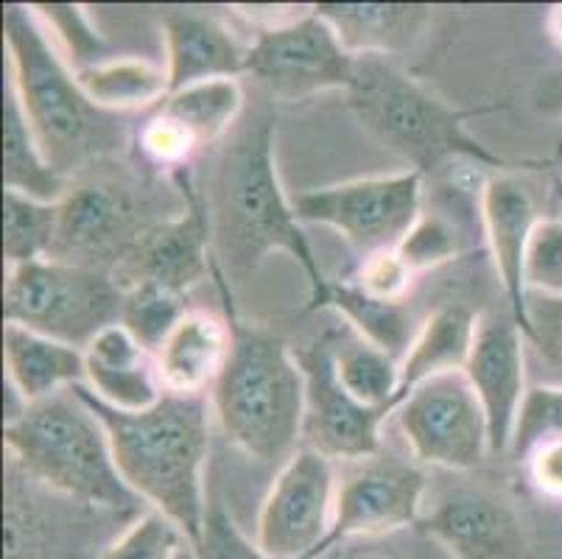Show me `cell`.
<instances>
[{
  "instance_id": "obj_1",
  "label": "cell",
  "mask_w": 562,
  "mask_h": 559,
  "mask_svg": "<svg viewBox=\"0 0 562 559\" xmlns=\"http://www.w3.org/2000/svg\"><path fill=\"white\" fill-rule=\"evenodd\" d=\"M74 392L110 434L115 465L135 499L180 526L188 543L207 517L204 468L211 450V394L166 392L146 412H117L81 383Z\"/></svg>"
},
{
  "instance_id": "obj_2",
  "label": "cell",
  "mask_w": 562,
  "mask_h": 559,
  "mask_svg": "<svg viewBox=\"0 0 562 559\" xmlns=\"http://www.w3.org/2000/svg\"><path fill=\"white\" fill-rule=\"evenodd\" d=\"M216 264L247 277L272 253H285L308 277V311H322L334 280L325 277L314 246L305 238L294 202L280 185L274 160V121L244 126L224 148L207 202Z\"/></svg>"
},
{
  "instance_id": "obj_3",
  "label": "cell",
  "mask_w": 562,
  "mask_h": 559,
  "mask_svg": "<svg viewBox=\"0 0 562 559\" xmlns=\"http://www.w3.org/2000/svg\"><path fill=\"white\" fill-rule=\"evenodd\" d=\"M9 85L32 123L50 166L68 177L124 146L112 112L99 110L81 90L76 70L37 18L34 7L3 9Z\"/></svg>"
},
{
  "instance_id": "obj_4",
  "label": "cell",
  "mask_w": 562,
  "mask_h": 559,
  "mask_svg": "<svg viewBox=\"0 0 562 559\" xmlns=\"http://www.w3.org/2000/svg\"><path fill=\"white\" fill-rule=\"evenodd\" d=\"M227 364L211 392L224 437L258 461L297 454L305 425V376L283 338L229 316Z\"/></svg>"
},
{
  "instance_id": "obj_5",
  "label": "cell",
  "mask_w": 562,
  "mask_h": 559,
  "mask_svg": "<svg viewBox=\"0 0 562 559\" xmlns=\"http://www.w3.org/2000/svg\"><path fill=\"white\" fill-rule=\"evenodd\" d=\"M3 448L25 479L65 499L104 510H126L137 501L121 479L104 423L74 389L7 417Z\"/></svg>"
},
{
  "instance_id": "obj_6",
  "label": "cell",
  "mask_w": 562,
  "mask_h": 559,
  "mask_svg": "<svg viewBox=\"0 0 562 559\" xmlns=\"http://www.w3.org/2000/svg\"><path fill=\"white\" fill-rule=\"evenodd\" d=\"M347 104L386 152L423 177L453 160H470L482 168L504 166L498 154L468 132L470 118L495 107L457 110L383 56H359L352 85L347 87Z\"/></svg>"
},
{
  "instance_id": "obj_7",
  "label": "cell",
  "mask_w": 562,
  "mask_h": 559,
  "mask_svg": "<svg viewBox=\"0 0 562 559\" xmlns=\"http://www.w3.org/2000/svg\"><path fill=\"white\" fill-rule=\"evenodd\" d=\"M124 289L112 271L65 260L9 266L3 320L85 350L104 327L121 322Z\"/></svg>"
},
{
  "instance_id": "obj_8",
  "label": "cell",
  "mask_w": 562,
  "mask_h": 559,
  "mask_svg": "<svg viewBox=\"0 0 562 559\" xmlns=\"http://www.w3.org/2000/svg\"><path fill=\"white\" fill-rule=\"evenodd\" d=\"M423 174L401 171L314 188L291 197L300 224H325L361 255L397 249L423 213Z\"/></svg>"
},
{
  "instance_id": "obj_9",
  "label": "cell",
  "mask_w": 562,
  "mask_h": 559,
  "mask_svg": "<svg viewBox=\"0 0 562 559\" xmlns=\"http://www.w3.org/2000/svg\"><path fill=\"white\" fill-rule=\"evenodd\" d=\"M359 56H352L314 7L278 29L255 31L247 45V74L278 101H305L352 85Z\"/></svg>"
},
{
  "instance_id": "obj_10",
  "label": "cell",
  "mask_w": 562,
  "mask_h": 559,
  "mask_svg": "<svg viewBox=\"0 0 562 559\" xmlns=\"http://www.w3.org/2000/svg\"><path fill=\"white\" fill-rule=\"evenodd\" d=\"M414 459L431 468L476 470L490 450V425L464 372H448L414 389L397 409Z\"/></svg>"
},
{
  "instance_id": "obj_11",
  "label": "cell",
  "mask_w": 562,
  "mask_h": 559,
  "mask_svg": "<svg viewBox=\"0 0 562 559\" xmlns=\"http://www.w3.org/2000/svg\"><path fill=\"white\" fill-rule=\"evenodd\" d=\"M339 481L334 459L300 448L280 468L258 512L255 540L269 559H314L334 523Z\"/></svg>"
},
{
  "instance_id": "obj_12",
  "label": "cell",
  "mask_w": 562,
  "mask_h": 559,
  "mask_svg": "<svg viewBox=\"0 0 562 559\" xmlns=\"http://www.w3.org/2000/svg\"><path fill=\"white\" fill-rule=\"evenodd\" d=\"M294 356L305 376V448L334 461H364L381 454V425L395 412L364 406L341 387L334 364V333H322Z\"/></svg>"
},
{
  "instance_id": "obj_13",
  "label": "cell",
  "mask_w": 562,
  "mask_h": 559,
  "mask_svg": "<svg viewBox=\"0 0 562 559\" xmlns=\"http://www.w3.org/2000/svg\"><path fill=\"white\" fill-rule=\"evenodd\" d=\"M426 473L408 461L381 454L364 461H352L336 492L334 523L314 559L334 551L350 537H375L406 529L420 521L426 499Z\"/></svg>"
},
{
  "instance_id": "obj_14",
  "label": "cell",
  "mask_w": 562,
  "mask_h": 559,
  "mask_svg": "<svg viewBox=\"0 0 562 559\" xmlns=\"http://www.w3.org/2000/svg\"><path fill=\"white\" fill-rule=\"evenodd\" d=\"M151 224L124 185L110 179L70 182V191L59 202V233L50 258L115 271Z\"/></svg>"
},
{
  "instance_id": "obj_15",
  "label": "cell",
  "mask_w": 562,
  "mask_h": 559,
  "mask_svg": "<svg viewBox=\"0 0 562 559\" xmlns=\"http://www.w3.org/2000/svg\"><path fill=\"white\" fill-rule=\"evenodd\" d=\"M177 174L186 193V210L166 222H155L135 241L126 258L112 271L121 289H130L135 283H160L166 289L188 294L216 269L207 204L193 193L186 168Z\"/></svg>"
},
{
  "instance_id": "obj_16",
  "label": "cell",
  "mask_w": 562,
  "mask_h": 559,
  "mask_svg": "<svg viewBox=\"0 0 562 559\" xmlns=\"http://www.w3.org/2000/svg\"><path fill=\"white\" fill-rule=\"evenodd\" d=\"M526 336L509 316H479V331L470 350L468 376L490 425V450L504 456L513 450L520 409L529 394L526 387Z\"/></svg>"
},
{
  "instance_id": "obj_17",
  "label": "cell",
  "mask_w": 562,
  "mask_h": 559,
  "mask_svg": "<svg viewBox=\"0 0 562 559\" xmlns=\"http://www.w3.org/2000/svg\"><path fill=\"white\" fill-rule=\"evenodd\" d=\"M417 523L423 535L446 546L453 559L526 557V532L518 512L487 492H451Z\"/></svg>"
},
{
  "instance_id": "obj_18",
  "label": "cell",
  "mask_w": 562,
  "mask_h": 559,
  "mask_svg": "<svg viewBox=\"0 0 562 559\" xmlns=\"http://www.w3.org/2000/svg\"><path fill=\"white\" fill-rule=\"evenodd\" d=\"M482 224L493 253L495 271L504 286L509 314L526 331V249L540 224L535 193L515 174H493L482 185Z\"/></svg>"
},
{
  "instance_id": "obj_19",
  "label": "cell",
  "mask_w": 562,
  "mask_h": 559,
  "mask_svg": "<svg viewBox=\"0 0 562 559\" xmlns=\"http://www.w3.org/2000/svg\"><path fill=\"white\" fill-rule=\"evenodd\" d=\"M85 387L117 412H146L166 394L155 353L121 322L104 327L85 347Z\"/></svg>"
},
{
  "instance_id": "obj_20",
  "label": "cell",
  "mask_w": 562,
  "mask_h": 559,
  "mask_svg": "<svg viewBox=\"0 0 562 559\" xmlns=\"http://www.w3.org/2000/svg\"><path fill=\"white\" fill-rule=\"evenodd\" d=\"M166 70L171 92L199 81L238 79L247 74V45L213 14L171 12L162 20Z\"/></svg>"
},
{
  "instance_id": "obj_21",
  "label": "cell",
  "mask_w": 562,
  "mask_h": 559,
  "mask_svg": "<svg viewBox=\"0 0 562 559\" xmlns=\"http://www.w3.org/2000/svg\"><path fill=\"white\" fill-rule=\"evenodd\" d=\"M3 364L9 389L18 394L23 406L81 387L87 378L81 347L12 322L3 327Z\"/></svg>"
},
{
  "instance_id": "obj_22",
  "label": "cell",
  "mask_w": 562,
  "mask_h": 559,
  "mask_svg": "<svg viewBox=\"0 0 562 559\" xmlns=\"http://www.w3.org/2000/svg\"><path fill=\"white\" fill-rule=\"evenodd\" d=\"M229 325L204 311H191L157 350L162 389L171 394H211L227 364Z\"/></svg>"
},
{
  "instance_id": "obj_23",
  "label": "cell",
  "mask_w": 562,
  "mask_h": 559,
  "mask_svg": "<svg viewBox=\"0 0 562 559\" xmlns=\"http://www.w3.org/2000/svg\"><path fill=\"white\" fill-rule=\"evenodd\" d=\"M314 12L352 56L401 54L431 20V9L414 3H316Z\"/></svg>"
},
{
  "instance_id": "obj_24",
  "label": "cell",
  "mask_w": 562,
  "mask_h": 559,
  "mask_svg": "<svg viewBox=\"0 0 562 559\" xmlns=\"http://www.w3.org/2000/svg\"><path fill=\"white\" fill-rule=\"evenodd\" d=\"M479 314L464 302H446L428 314L412 347L401 361V394L406 400L417 387L437 376L464 372L470 350L476 342Z\"/></svg>"
},
{
  "instance_id": "obj_25",
  "label": "cell",
  "mask_w": 562,
  "mask_h": 559,
  "mask_svg": "<svg viewBox=\"0 0 562 559\" xmlns=\"http://www.w3.org/2000/svg\"><path fill=\"white\" fill-rule=\"evenodd\" d=\"M3 185L40 202H63L70 191V179L50 166L9 81L3 90Z\"/></svg>"
},
{
  "instance_id": "obj_26",
  "label": "cell",
  "mask_w": 562,
  "mask_h": 559,
  "mask_svg": "<svg viewBox=\"0 0 562 559\" xmlns=\"http://www.w3.org/2000/svg\"><path fill=\"white\" fill-rule=\"evenodd\" d=\"M81 90L99 110L132 112L160 107L171 92L168 70L140 56H112L90 68L76 70Z\"/></svg>"
},
{
  "instance_id": "obj_27",
  "label": "cell",
  "mask_w": 562,
  "mask_h": 559,
  "mask_svg": "<svg viewBox=\"0 0 562 559\" xmlns=\"http://www.w3.org/2000/svg\"><path fill=\"white\" fill-rule=\"evenodd\" d=\"M325 308L336 311L364 342H370L378 350L390 353L397 361H403L414 336L420 331V325L414 322L412 308L403 305V302L375 300V297L364 294L352 280L330 283Z\"/></svg>"
},
{
  "instance_id": "obj_28",
  "label": "cell",
  "mask_w": 562,
  "mask_h": 559,
  "mask_svg": "<svg viewBox=\"0 0 562 559\" xmlns=\"http://www.w3.org/2000/svg\"><path fill=\"white\" fill-rule=\"evenodd\" d=\"M157 110L162 115L182 123L193 135V141L202 146L222 141L235 126L244 110V90L238 79H216L199 81V85L182 87V90L168 92Z\"/></svg>"
},
{
  "instance_id": "obj_29",
  "label": "cell",
  "mask_w": 562,
  "mask_h": 559,
  "mask_svg": "<svg viewBox=\"0 0 562 559\" xmlns=\"http://www.w3.org/2000/svg\"><path fill=\"white\" fill-rule=\"evenodd\" d=\"M336 378L352 398L372 409H401V361L364 338L341 342L334 333Z\"/></svg>"
},
{
  "instance_id": "obj_30",
  "label": "cell",
  "mask_w": 562,
  "mask_h": 559,
  "mask_svg": "<svg viewBox=\"0 0 562 559\" xmlns=\"http://www.w3.org/2000/svg\"><path fill=\"white\" fill-rule=\"evenodd\" d=\"M59 233V202L3 193V255L9 266L48 260Z\"/></svg>"
},
{
  "instance_id": "obj_31",
  "label": "cell",
  "mask_w": 562,
  "mask_h": 559,
  "mask_svg": "<svg viewBox=\"0 0 562 559\" xmlns=\"http://www.w3.org/2000/svg\"><path fill=\"white\" fill-rule=\"evenodd\" d=\"M188 311V294L166 289L160 283H135L124 289L121 325L132 333L149 353L160 350L173 327L180 325Z\"/></svg>"
},
{
  "instance_id": "obj_32",
  "label": "cell",
  "mask_w": 562,
  "mask_h": 559,
  "mask_svg": "<svg viewBox=\"0 0 562 559\" xmlns=\"http://www.w3.org/2000/svg\"><path fill=\"white\" fill-rule=\"evenodd\" d=\"M37 18L54 37L74 70H85L95 62H104L106 43L90 23V14L79 3H40L34 7Z\"/></svg>"
},
{
  "instance_id": "obj_33",
  "label": "cell",
  "mask_w": 562,
  "mask_h": 559,
  "mask_svg": "<svg viewBox=\"0 0 562 559\" xmlns=\"http://www.w3.org/2000/svg\"><path fill=\"white\" fill-rule=\"evenodd\" d=\"M182 548H191V543L180 526L160 512L149 510L115 543H110L99 559H177Z\"/></svg>"
},
{
  "instance_id": "obj_34",
  "label": "cell",
  "mask_w": 562,
  "mask_h": 559,
  "mask_svg": "<svg viewBox=\"0 0 562 559\" xmlns=\"http://www.w3.org/2000/svg\"><path fill=\"white\" fill-rule=\"evenodd\" d=\"M459 249L462 246H459L457 230L439 213H420V219L414 222L406 238L397 244V253H401V258L406 260L414 275L448 264V260L457 258Z\"/></svg>"
},
{
  "instance_id": "obj_35",
  "label": "cell",
  "mask_w": 562,
  "mask_h": 559,
  "mask_svg": "<svg viewBox=\"0 0 562 559\" xmlns=\"http://www.w3.org/2000/svg\"><path fill=\"white\" fill-rule=\"evenodd\" d=\"M549 439H562V387H529L509 454L526 459L531 448Z\"/></svg>"
},
{
  "instance_id": "obj_36",
  "label": "cell",
  "mask_w": 562,
  "mask_h": 559,
  "mask_svg": "<svg viewBox=\"0 0 562 559\" xmlns=\"http://www.w3.org/2000/svg\"><path fill=\"white\" fill-rule=\"evenodd\" d=\"M193 559H269L258 540H249L222 501H211L202 537L191 546Z\"/></svg>"
},
{
  "instance_id": "obj_37",
  "label": "cell",
  "mask_w": 562,
  "mask_h": 559,
  "mask_svg": "<svg viewBox=\"0 0 562 559\" xmlns=\"http://www.w3.org/2000/svg\"><path fill=\"white\" fill-rule=\"evenodd\" d=\"M526 289L562 294V222L540 219L526 249Z\"/></svg>"
},
{
  "instance_id": "obj_38",
  "label": "cell",
  "mask_w": 562,
  "mask_h": 559,
  "mask_svg": "<svg viewBox=\"0 0 562 559\" xmlns=\"http://www.w3.org/2000/svg\"><path fill=\"white\" fill-rule=\"evenodd\" d=\"M137 143H140V152L151 163L162 168H173V171L186 168L188 160L199 152V143L193 141L191 132L182 123L173 121V118L162 115L160 110L151 112L149 121L143 123Z\"/></svg>"
},
{
  "instance_id": "obj_39",
  "label": "cell",
  "mask_w": 562,
  "mask_h": 559,
  "mask_svg": "<svg viewBox=\"0 0 562 559\" xmlns=\"http://www.w3.org/2000/svg\"><path fill=\"white\" fill-rule=\"evenodd\" d=\"M414 277L417 275L408 269L406 260L401 258L397 249H381V253H372L367 258H361L352 283L359 286L364 294L375 297V300L406 302Z\"/></svg>"
},
{
  "instance_id": "obj_40",
  "label": "cell",
  "mask_w": 562,
  "mask_h": 559,
  "mask_svg": "<svg viewBox=\"0 0 562 559\" xmlns=\"http://www.w3.org/2000/svg\"><path fill=\"white\" fill-rule=\"evenodd\" d=\"M524 336L549 367L562 372V294L529 291Z\"/></svg>"
},
{
  "instance_id": "obj_41",
  "label": "cell",
  "mask_w": 562,
  "mask_h": 559,
  "mask_svg": "<svg viewBox=\"0 0 562 559\" xmlns=\"http://www.w3.org/2000/svg\"><path fill=\"white\" fill-rule=\"evenodd\" d=\"M526 470H529L531 484L538 487L549 499L562 501V439H549L531 448L526 456Z\"/></svg>"
},
{
  "instance_id": "obj_42",
  "label": "cell",
  "mask_w": 562,
  "mask_h": 559,
  "mask_svg": "<svg viewBox=\"0 0 562 559\" xmlns=\"http://www.w3.org/2000/svg\"><path fill=\"white\" fill-rule=\"evenodd\" d=\"M531 99H535V107L540 112L562 118V70L540 76L538 85H535V92H531Z\"/></svg>"
},
{
  "instance_id": "obj_43",
  "label": "cell",
  "mask_w": 562,
  "mask_h": 559,
  "mask_svg": "<svg viewBox=\"0 0 562 559\" xmlns=\"http://www.w3.org/2000/svg\"><path fill=\"white\" fill-rule=\"evenodd\" d=\"M549 29H551V34H554L557 43L562 45V7L551 9V14H549Z\"/></svg>"
}]
</instances>
